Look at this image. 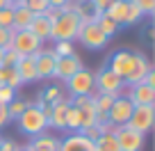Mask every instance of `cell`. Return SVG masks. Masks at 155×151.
<instances>
[{
  "label": "cell",
  "mask_w": 155,
  "mask_h": 151,
  "mask_svg": "<svg viewBox=\"0 0 155 151\" xmlns=\"http://www.w3.org/2000/svg\"><path fill=\"white\" fill-rule=\"evenodd\" d=\"M96 151H119V144H116V137L112 133H103L96 142H94Z\"/></svg>",
  "instance_id": "cell-25"
},
{
  "label": "cell",
  "mask_w": 155,
  "mask_h": 151,
  "mask_svg": "<svg viewBox=\"0 0 155 151\" xmlns=\"http://www.w3.org/2000/svg\"><path fill=\"white\" fill-rule=\"evenodd\" d=\"M132 103L130 98L126 96V94H119V96L114 98V103H112L110 112H107V122L112 124V126H123V124H128V119H130L132 115Z\"/></svg>",
  "instance_id": "cell-9"
},
{
  "label": "cell",
  "mask_w": 155,
  "mask_h": 151,
  "mask_svg": "<svg viewBox=\"0 0 155 151\" xmlns=\"http://www.w3.org/2000/svg\"><path fill=\"white\" fill-rule=\"evenodd\" d=\"M0 85H7V87L16 89V92L23 87V83H21V78H18V73H16L14 67H0Z\"/></svg>",
  "instance_id": "cell-23"
},
{
  "label": "cell",
  "mask_w": 155,
  "mask_h": 151,
  "mask_svg": "<svg viewBox=\"0 0 155 151\" xmlns=\"http://www.w3.org/2000/svg\"><path fill=\"white\" fill-rule=\"evenodd\" d=\"M12 23H14V7L0 9V28H12Z\"/></svg>",
  "instance_id": "cell-32"
},
{
  "label": "cell",
  "mask_w": 155,
  "mask_h": 151,
  "mask_svg": "<svg viewBox=\"0 0 155 151\" xmlns=\"http://www.w3.org/2000/svg\"><path fill=\"white\" fill-rule=\"evenodd\" d=\"M14 98H16V89L7 87V85H0V103L2 105H9Z\"/></svg>",
  "instance_id": "cell-33"
},
{
  "label": "cell",
  "mask_w": 155,
  "mask_h": 151,
  "mask_svg": "<svg viewBox=\"0 0 155 151\" xmlns=\"http://www.w3.org/2000/svg\"><path fill=\"white\" fill-rule=\"evenodd\" d=\"M96 25H98V28H101V32L105 34L107 39H110V37H114V34L119 32V25H116V23H114V21H112V19H107L105 14H101V16H98Z\"/></svg>",
  "instance_id": "cell-26"
},
{
  "label": "cell",
  "mask_w": 155,
  "mask_h": 151,
  "mask_svg": "<svg viewBox=\"0 0 155 151\" xmlns=\"http://www.w3.org/2000/svg\"><path fill=\"white\" fill-rule=\"evenodd\" d=\"M30 103H32V101H25V98H18V96H16L14 101H12L9 105H7V112H9V119H18L21 115H23V112L28 110V105H30Z\"/></svg>",
  "instance_id": "cell-27"
},
{
  "label": "cell",
  "mask_w": 155,
  "mask_h": 151,
  "mask_svg": "<svg viewBox=\"0 0 155 151\" xmlns=\"http://www.w3.org/2000/svg\"><path fill=\"white\" fill-rule=\"evenodd\" d=\"M126 14H128V5L123 2V0H114V2L107 7V12H105V16H107V19H112L119 28L126 23Z\"/></svg>",
  "instance_id": "cell-21"
},
{
  "label": "cell",
  "mask_w": 155,
  "mask_h": 151,
  "mask_svg": "<svg viewBox=\"0 0 155 151\" xmlns=\"http://www.w3.org/2000/svg\"><path fill=\"white\" fill-rule=\"evenodd\" d=\"M59 151H96V146L82 133H71L59 142Z\"/></svg>",
  "instance_id": "cell-17"
},
{
  "label": "cell",
  "mask_w": 155,
  "mask_h": 151,
  "mask_svg": "<svg viewBox=\"0 0 155 151\" xmlns=\"http://www.w3.org/2000/svg\"><path fill=\"white\" fill-rule=\"evenodd\" d=\"M5 7H9V5H7V0H0V9H5Z\"/></svg>",
  "instance_id": "cell-43"
},
{
  "label": "cell",
  "mask_w": 155,
  "mask_h": 151,
  "mask_svg": "<svg viewBox=\"0 0 155 151\" xmlns=\"http://www.w3.org/2000/svg\"><path fill=\"white\" fill-rule=\"evenodd\" d=\"M16 122H18L21 133H23V135H30V137L41 135V133H46V128H50V126H48V119L44 117V112L39 110L34 103H30L28 110H25L23 115L16 119Z\"/></svg>",
  "instance_id": "cell-2"
},
{
  "label": "cell",
  "mask_w": 155,
  "mask_h": 151,
  "mask_svg": "<svg viewBox=\"0 0 155 151\" xmlns=\"http://www.w3.org/2000/svg\"><path fill=\"white\" fill-rule=\"evenodd\" d=\"M71 0H48V7H57V9H64Z\"/></svg>",
  "instance_id": "cell-40"
},
{
  "label": "cell",
  "mask_w": 155,
  "mask_h": 151,
  "mask_svg": "<svg viewBox=\"0 0 155 151\" xmlns=\"http://www.w3.org/2000/svg\"><path fill=\"white\" fill-rule=\"evenodd\" d=\"M34 14L28 9V7H14V23H12V30H28L30 23H32Z\"/></svg>",
  "instance_id": "cell-22"
},
{
  "label": "cell",
  "mask_w": 155,
  "mask_h": 151,
  "mask_svg": "<svg viewBox=\"0 0 155 151\" xmlns=\"http://www.w3.org/2000/svg\"><path fill=\"white\" fill-rule=\"evenodd\" d=\"M132 57H135L132 69H130V73L126 76V80H123V83H126V87L141 83V80H144V76L153 69V67H150V62H148V57H146L144 53H139V50H137V53H132Z\"/></svg>",
  "instance_id": "cell-13"
},
{
  "label": "cell",
  "mask_w": 155,
  "mask_h": 151,
  "mask_svg": "<svg viewBox=\"0 0 155 151\" xmlns=\"http://www.w3.org/2000/svg\"><path fill=\"white\" fill-rule=\"evenodd\" d=\"M23 2H28V0H23Z\"/></svg>",
  "instance_id": "cell-46"
},
{
  "label": "cell",
  "mask_w": 155,
  "mask_h": 151,
  "mask_svg": "<svg viewBox=\"0 0 155 151\" xmlns=\"http://www.w3.org/2000/svg\"><path fill=\"white\" fill-rule=\"evenodd\" d=\"M141 83H144V85H150V87H155V71H153V69H150V71L144 76V80H141Z\"/></svg>",
  "instance_id": "cell-39"
},
{
  "label": "cell",
  "mask_w": 155,
  "mask_h": 151,
  "mask_svg": "<svg viewBox=\"0 0 155 151\" xmlns=\"http://www.w3.org/2000/svg\"><path fill=\"white\" fill-rule=\"evenodd\" d=\"M16 142L9 140V137H2V144H0V151H16Z\"/></svg>",
  "instance_id": "cell-37"
},
{
  "label": "cell",
  "mask_w": 155,
  "mask_h": 151,
  "mask_svg": "<svg viewBox=\"0 0 155 151\" xmlns=\"http://www.w3.org/2000/svg\"><path fill=\"white\" fill-rule=\"evenodd\" d=\"M128 98H130L132 105H155V87L144 83H137L128 87Z\"/></svg>",
  "instance_id": "cell-14"
},
{
  "label": "cell",
  "mask_w": 155,
  "mask_h": 151,
  "mask_svg": "<svg viewBox=\"0 0 155 151\" xmlns=\"http://www.w3.org/2000/svg\"><path fill=\"white\" fill-rule=\"evenodd\" d=\"M14 39V30L12 28H0V48H9Z\"/></svg>",
  "instance_id": "cell-34"
},
{
  "label": "cell",
  "mask_w": 155,
  "mask_h": 151,
  "mask_svg": "<svg viewBox=\"0 0 155 151\" xmlns=\"http://www.w3.org/2000/svg\"><path fill=\"white\" fill-rule=\"evenodd\" d=\"M12 48L21 55V57H32L34 53L44 48V41L37 39L30 30H14V39H12Z\"/></svg>",
  "instance_id": "cell-6"
},
{
  "label": "cell",
  "mask_w": 155,
  "mask_h": 151,
  "mask_svg": "<svg viewBox=\"0 0 155 151\" xmlns=\"http://www.w3.org/2000/svg\"><path fill=\"white\" fill-rule=\"evenodd\" d=\"M123 87H126L123 78H121V76H116L114 71H110L107 67H101L96 73H94V89H96L98 94H112V96H119V94H123Z\"/></svg>",
  "instance_id": "cell-3"
},
{
  "label": "cell",
  "mask_w": 155,
  "mask_h": 151,
  "mask_svg": "<svg viewBox=\"0 0 155 151\" xmlns=\"http://www.w3.org/2000/svg\"><path fill=\"white\" fill-rule=\"evenodd\" d=\"M82 60L78 57V55H68V57H57V62H55V73L53 78L62 80V83H66L68 78H71L73 73H78L80 69H82Z\"/></svg>",
  "instance_id": "cell-12"
},
{
  "label": "cell",
  "mask_w": 155,
  "mask_h": 151,
  "mask_svg": "<svg viewBox=\"0 0 155 151\" xmlns=\"http://www.w3.org/2000/svg\"><path fill=\"white\" fill-rule=\"evenodd\" d=\"M112 135L116 137V144H119V151H141L146 144V135L137 133L135 128L130 126H114L112 128Z\"/></svg>",
  "instance_id": "cell-4"
},
{
  "label": "cell",
  "mask_w": 155,
  "mask_h": 151,
  "mask_svg": "<svg viewBox=\"0 0 155 151\" xmlns=\"http://www.w3.org/2000/svg\"><path fill=\"white\" fill-rule=\"evenodd\" d=\"M7 124H9V112H7V105L0 103V128L7 126Z\"/></svg>",
  "instance_id": "cell-38"
},
{
  "label": "cell",
  "mask_w": 155,
  "mask_h": 151,
  "mask_svg": "<svg viewBox=\"0 0 155 151\" xmlns=\"http://www.w3.org/2000/svg\"><path fill=\"white\" fill-rule=\"evenodd\" d=\"M71 105V96H62L53 103V115L48 119V126L57 128V131H66V112Z\"/></svg>",
  "instance_id": "cell-16"
},
{
  "label": "cell",
  "mask_w": 155,
  "mask_h": 151,
  "mask_svg": "<svg viewBox=\"0 0 155 151\" xmlns=\"http://www.w3.org/2000/svg\"><path fill=\"white\" fill-rule=\"evenodd\" d=\"M66 89H68V96H91L96 92L94 89V71L82 67L66 80Z\"/></svg>",
  "instance_id": "cell-5"
},
{
  "label": "cell",
  "mask_w": 155,
  "mask_h": 151,
  "mask_svg": "<svg viewBox=\"0 0 155 151\" xmlns=\"http://www.w3.org/2000/svg\"><path fill=\"white\" fill-rule=\"evenodd\" d=\"M112 2H114V0H91L94 9H96L98 14H105V12H107V7H110Z\"/></svg>",
  "instance_id": "cell-36"
},
{
  "label": "cell",
  "mask_w": 155,
  "mask_h": 151,
  "mask_svg": "<svg viewBox=\"0 0 155 151\" xmlns=\"http://www.w3.org/2000/svg\"><path fill=\"white\" fill-rule=\"evenodd\" d=\"M132 62H135V57H132L130 50H116V53L110 57V62H107V69L114 71L116 76H121V78L126 80V76L130 73V69H132Z\"/></svg>",
  "instance_id": "cell-15"
},
{
  "label": "cell",
  "mask_w": 155,
  "mask_h": 151,
  "mask_svg": "<svg viewBox=\"0 0 155 151\" xmlns=\"http://www.w3.org/2000/svg\"><path fill=\"white\" fill-rule=\"evenodd\" d=\"M123 2H126V5H137L139 0H123Z\"/></svg>",
  "instance_id": "cell-42"
},
{
  "label": "cell",
  "mask_w": 155,
  "mask_h": 151,
  "mask_svg": "<svg viewBox=\"0 0 155 151\" xmlns=\"http://www.w3.org/2000/svg\"><path fill=\"white\" fill-rule=\"evenodd\" d=\"M55 62L57 55L53 53V48H41L39 53H34V64H37V78L39 80H50L55 73Z\"/></svg>",
  "instance_id": "cell-11"
},
{
  "label": "cell",
  "mask_w": 155,
  "mask_h": 151,
  "mask_svg": "<svg viewBox=\"0 0 155 151\" xmlns=\"http://www.w3.org/2000/svg\"><path fill=\"white\" fill-rule=\"evenodd\" d=\"M16 73H18V78H21V83L23 85H28V83H37V64H34V55L32 57H21L18 62H16Z\"/></svg>",
  "instance_id": "cell-18"
},
{
  "label": "cell",
  "mask_w": 155,
  "mask_h": 151,
  "mask_svg": "<svg viewBox=\"0 0 155 151\" xmlns=\"http://www.w3.org/2000/svg\"><path fill=\"white\" fill-rule=\"evenodd\" d=\"M59 142H62L59 137L41 133V135H34L28 142V146H30V151H59Z\"/></svg>",
  "instance_id": "cell-19"
},
{
  "label": "cell",
  "mask_w": 155,
  "mask_h": 151,
  "mask_svg": "<svg viewBox=\"0 0 155 151\" xmlns=\"http://www.w3.org/2000/svg\"><path fill=\"white\" fill-rule=\"evenodd\" d=\"M141 19H144V14H141L139 7L137 5H128V14H126V23L123 25H137Z\"/></svg>",
  "instance_id": "cell-29"
},
{
  "label": "cell",
  "mask_w": 155,
  "mask_h": 151,
  "mask_svg": "<svg viewBox=\"0 0 155 151\" xmlns=\"http://www.w3.org/2000/svg\"><path fill=\"white\" fill-rule=\"evenodd\" d=\"M153 124H155V105H135L126 126H130L137 133L146 135V133H150Z\"/></svg>",
  "instance_id": "cell-8"
},
{
  "label": "cell",
  "mask_w": 155,
  "mask_h": 151,
  "mask_svg": "<svg viewBox=\"0 0 155 151\" xmlns=\"http://www.w3.org/2000/svg\"><path fill=\"white\" fill-rule=\"evenodd\" d=\"M78 28H80V19L66 5L62 9V14L50 23V39L53 41H75Z\"/></svg>",
  "instance_id": "cell-1"
},
{
  "label": "cell",
  "mask_w": 155,
  "mask_h": 151,
  "mask_svg": "<svg viewBox=\"0 0 155 151\" xmlns=\"http://www.w3.org/2000/svg\"><path fill=\"white\" fill-rule=\"evenodd\" d=\"M62 96H64L62 87H59V85H50V87L41 89L39 96H37V101H32V103H34V105H39V103H55L57 98H62Z\"/></svg>",
  "instance_id": "cell-24"
},
{
  "label": "cell",
  "mask_w": 155,
  "mask_h": 151,
  "mask_svg": "<svg viewBox=\"0 0 155 151\" xmlns=\"http://www.w3.org/2000/svg\"><path fill=\"white\" fill-rule=\"evenodd\" d=\"M137 7L141 9V14H144V16H153L155 14V0H139Z\"/></svg>",
  "instance_id": "cell-35"
},
{
  "label": "cell",
  "mask_w": 155,
  "mask_h": 151,
  "mask_svg": "<svg viewBox=\"0 0 155 151\" xmlns=\"http://www.w3.org/2000/svg\"><path fill=\"white\" fill-rule=\"evenodd\" d=\"M28 30L37 37V39H41V41H48L50 39V21L46 19L44 14H37V16H34Z\"/></svg>",
  "instance_id": "cell-20"
},
{
  "label": "cell",
  "mask_w": 155,
  "mask_h": 151,
  "mask_svg": "<svg viewBox=\"0 0 155 151\" xmlns=\"http://www.w3.org/2000/svg\"><path fill=\"white\" fill-rule=\"evenodd\" d=\"M2 55H5V48H0V64H2Z\"/></svg>",
  "instance_id": "cell-44"
},
{
  "label": "cell",
  "mask_w": 155,
  "mask_h": 151,
  "mask_svg": "<svg viewBox=\"0 0 155 151\" xmlns=\"http://www.w3.org/2000/svg\"><path fill=\"white\" fill-rule=\"evenodd\" d=\"M0 144H2V135H0Z\"/></svg>",
  "instance_id": "cell-45"
},
{
  "label": "cell",
  "mask_w": 155,
  "mask_h": 151,
  "mask_svg": "<svg viewBox=\"0 0 155 151\" xmlns=\"http://www.w3.org/2000/svg\"><path fill=\"white\" fill-rule=\"evenodd\" d=\"M16 151H30V146H28V144H23V146H16Z\"/></svg>",
  "instance_id": "cell-41"
},
{
  "label": "cell",
  "mask_w": 155,
  "mask_h": 151,
  "mask_svg": "<svg viewBox=\"0 0 155 151\" xmlns=\"http://www.w3.org/2000/svg\"><path fill=\"white\" fill-rule=\"evenodd\" d=\"M53 53L57 57H68V55H75V46H73V41H55Z\"/></svg>",
  "instance_id": "cell-28"
},
{
  "label": "cell",
  "mask_w": 155,
  "mask_h": 151,
  "mask_svg": "<svg viewBox=\"0 0 155 151\" xmlns=\"http://www.w3.org/2000/svg\"><path fill=\"white\" fill-rule=\"evenodd\" d=\"M18 60H21V55L9 46V48H5V55H2V64H0V67H16Z\"/></svg>",
  "instance_id": "cell-31"
},
{
  "label": "cell",
  "mask_w": 155,
  "mask_h": 151,
  "mask_svg": "<svg viewBox=\"0 0 155 151\" xmlns=\"http://www.w3.org/2000/svg\"><path fill=\"white\" fill-rule=\"evenodd\" d=\"M71 105L78 110V117H80V131L96 124V110H94L91 96H71ZM80 131H78V133H80Z\"/></svg>",
  "instance_id": "cell-10"
},
{
  "label": "cell",
  "mask_w": 155,
  "mask_h": 151,
  "mask_svg": "<svg viewBox=\"0 0 155 151\" xmlns=\"http://www.w3.org/2000/svg\"><path fill=\"white\" fill-rule=\"evenodd\" d=\"M75 39L89 50H101V48H105V44L110 41L105 34L101 32V28H98L96 23H80Z\"/></svg>",
  "instance_id": "cell-7"
},
{
  "label": "cell",
  "mask_w": 155,
  "mask_h": 151,
  "mask_svg": "<svg viewBox=\"0 0 155 151\" xmlns=\"http://www.w3.org/2000/svg\"><path fill=\"white\" fill-rule=\"evenodd\" d=\"M23 7H28V9L37 16V14H44V12L48 9V0H28V2H23Z\"/></svg>",
  "instance_id": "cell-30"
}]
</instances>
